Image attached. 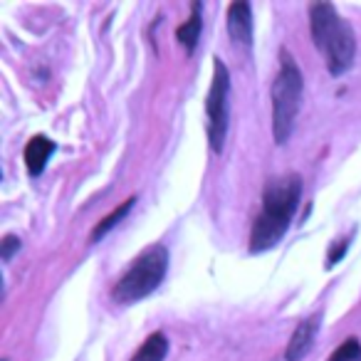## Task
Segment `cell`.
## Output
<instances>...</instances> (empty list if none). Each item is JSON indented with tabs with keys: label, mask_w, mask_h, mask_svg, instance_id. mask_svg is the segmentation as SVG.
Returning a JSON list of instances; mask_svg holds the SVG:
<instances>
[{
	"label": "cell",
	"mask_w": 361,
	"mask_h": 361,
	"mask_svg": "<svg viewBox=\"0 0 361 361\" xmlns=\"http://www.w3.org/2000/svg\"><path fill=\"white\" fill-rule=\"evenodd\" d=\"M302 196V178L297 173H287L267 180L262 191V213L252 223L250 252L272 250L285 238L287 228L295 216V208Z\"/></svg>",
	"instance_id": "obj_1"
},
{
	"label": "cell",
	"mask_w": 361,
	"mask_h": 361,
	"mask_svg": "<svg viewBox=\"0 0 361 361\" xmlns=\"http://www.w3.org/2000/svg\"><path fill=\"white\" fill-rule=\"evenodd\" d=\"M310 30L314 47L324 55L329 75H344L354 65L356 55V37L349 23L336 13L331 3H314L310 6Z\"/></svg>",
	"instance_id": "obj_2"
},
{
	"label": "cell",
	"mask_w": 361,
	"mask_h": 361,
	"mask_svg": "<svg viewBox=\"0 0 361 361\" xmlns=\"http://www.w3.org/2000/svg\"><path fill=\"white\" fill-rule=\"evenodd\" d=\"M305 80L302 70L287 50L280 55V72L272 82V139L275 144H285L295 129V119L302 106Z\"/></svg>",
	"instance_id": "obj_3"
},
{
	"label": "cell",
	"mask_w": 361,
	"mask_h": 361,
	"mask_svg": "<svg viewBox=\"0 0 361 361\" xmlns=\"http://www.w3.org/2000/svg\"><path fill=\"white\" fill-rule=\"evenodd\" d=\"M166 270H169V250L166 245L156 243L149 245L119 277V282L111 290V300L116 305H134V302L149 297L164 282Z\"/></svg>",
	"instance_id": "obj_4"
},
{
	"label": "cell",
	"mask_w": 361,
	"mask_h": 361,
	"mask_svg": "<svg viewBox=\"0 0 361 361\" xmlns=\"http://www.w3.org/2000/svg\"><path fill=\"white\" fill-rule=\"evenodd\" d=\"M228 94H231V72L226 62L216 57L213 62V82L206 97V131L211 151L221 154L228 134Z\"/></svg>",
	"instance_id": "obj_5"
},
{
	"label": "cell",
	"mask_w": 361,
	"mask_h": 361,
	"mask_svg": "<svg viewBox=\"0 0 361 361\" xmlns=\"http://www.w3.org/2000/svg\"><path fill=\"white\" fill-rule=\"evenodd\" d=\"M317 329H319V317H317V314L302 319L300 324H297V329L292 331L290 341H287L285 359L287 361H302V359H305V356L310 354L312 344H314Z\"/></svg>",
	"instance_id": "obj_6"
},
{
	"label": "cell",
	"mask_w": 361,
	"mask_h": 361,
	"mask_svg": "<svg viewBox=\"0 0 361 361\" xmlns=\"http://www.w3.org/2000/svg\"><path fill=\"white\" fill-rule=\"evenodd\" d=\"M228 35L240 45H252V8L250 3H233L228 8Z\"/></svg>",
	"instance_id": "obj_7"
},
{
	"label": "cell",
	"mask_w": 361,
	"mask_h": 361,
	"mask_svg": "<svg viewBox=\"0 0 361 361\" xmlns=\"http://www.w3.org/2000/svg\"><path fill=\"white\" fill-rule=\"evenodd\" d=\"M57 144L55 141H50L47 136H32L30 141H27L25 146V166H27V173L35 178V176H40L42 171H45L47 161H50V156L55 154Z\"/></svg>",
	"instance_id": "obj_8"
},
{
	"label": "cell",
	"mask_w": 361,
	"mask_h": 361,
	"mask_svg": "<svg viewBox=\"0 0 361 361\" xmlns=\"http://www.w3.org/2000/svg\"><path fill=\"white\" fill-rule=\"evenodd\" d=\"M201 13H203L201 3H193V6H191V18H188L183 25H178V30H176V40L186 47L188 55H191V52L198 47V37H201V30H203Z\"/></svg>",
	"instance_id": "obj_9"
},
{
	"label": "cell",
	"mask_w": 361,
	"mask_h": 361,
	"mask_svg": "<svg viewBox=\"0 0 361 361\" xmlns=\"http://www.w3.org/2000/svg\"><path fill=\"white\" fill-rule=\"evenodd\" d=\"M169 356V339L161 331L149 334V339L136 349V354L129 361H164Z\"/></svg>",
	"instance_id": "obj_10"
},
{
	"label": "cell",
	"mask_w": 361,
	"mask_h": 361,
	"mask_svg": "<svg viewBox=\"0 0 361 361\" xmlns=\"http://www.w3.org/2000/svg\"><path fill=\"white\" fill-rule=\"evenodd\" d=\"M134 201H136L134 196H131V198H126V201L121 203L119 208H114V211H111L109 216L104 218V221H99V223H97V226H94V231H92V235H90V240H92V243L102 240V238H104L106 233H109L111 228L116 226V223H121V221H124V216L131 211V206H134Z\"/></svg>",
	"instance_id": "obj_11"
},
{
	"label": "cell",
	"mask_w": 361,
	"mask_h": 361,
	"mask_svg": "<svg viewBox=\"0 0 361 361\" xmlns=\"http://www.w3.org/2000/svg\"><path fill=\"white\" fill-rule=\"evenodd\" d=\"M326 361H361V344H359V339H356V336L346 339L344 344L336 346V349L331 351Z\"/></svg>",
	"instance_id": "obj_12"
},
{
	"label": "cell",
	"mask_w": 361,
	"mask_h": 361,
	"mask_svg": "<svg viewBox=\"0 0 361 361\" xmlns=\"http://www.w3.org/2000/svg\"><path fill=\"white\" fill-rule=\"evenodd\" d=\"M16 250H20V238H16V235L3 238V260H11Z\"/></svg>",
	"instance_id": "obj_13"
},
{
	"label": "cell",
	"mask_w": 361,
	"mask_h": 361,
	"mask_svg": "<svg viewBox=\"0 0 361 361\" xmlns=\"http://www.w3.org/2000/svg\"><path fill=\"white\" fill-rule=\"evenodd\" d=\"M346 247H349V238H346V240L341 243L339 247H334V250L329 252V260H326V267H331L334 262H339V260H341V255L346 252Z\"/></svg>",
	"instance_id": "obj_14"
}]
</instances>
